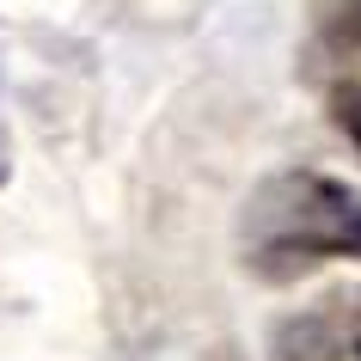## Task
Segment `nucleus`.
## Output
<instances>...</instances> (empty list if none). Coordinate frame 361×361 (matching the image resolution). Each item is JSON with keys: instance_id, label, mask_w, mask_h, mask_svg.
<instances>
[{"instance_id": "f257e3e1", "label": "nucleus", "mask_w": 361, "mask_h": 361, "mask_svg": "<svg viewBox=\"0 0 361 361\" xmlns=\"http://www.w3.org/2000/svg\"><path fill=\"white\" fill-rule=\"evenodd\" d=\"M239 251L264 282H288L331 257H361V196L324 171H276L239 209Z\"/></svg>"}, {"instance_id": "f03ea898", "label": "nucleus", "mask_w": 361, "mask_h": 361, "mask_svg": "<svg viewBox=\"0 0 361 361\" xmlns=\"http://www.w3.org/2000/svg\"><path fill=\"white\" fill-rule=\"evenodd\" d=\"M312 31L343 56H361V0H306Z\"/></svg>"}, {"instance_id": "7ed1b4c3", "label": "nucleus", "mask_w": 361, "mask_h": 361, "mask_svg": "<svg viewBox=\"0 0 361 361\" xmlns=\"http://www.w3.org/2000/svg\"><path fill=\"white\" fill-rule=\"evenodd\" d=\"M331 116H337V129L355 141V153H361V80H349V86H337L331 92Z\"/></svg>"}, {"instance_id": "20e7f679", "label": "nucleus", "mask_w": 361, "mask_h": 361, "mask_svg": "<svg viewBox=\"0 0 361 361\" xmlns=\"http://www.w3.org/2000/svg\"><path fill=\"white\" fill-rule=\"evenodd\" d=\"M355 355H361V343H355Z\"/></svg>"}]
</instances>
